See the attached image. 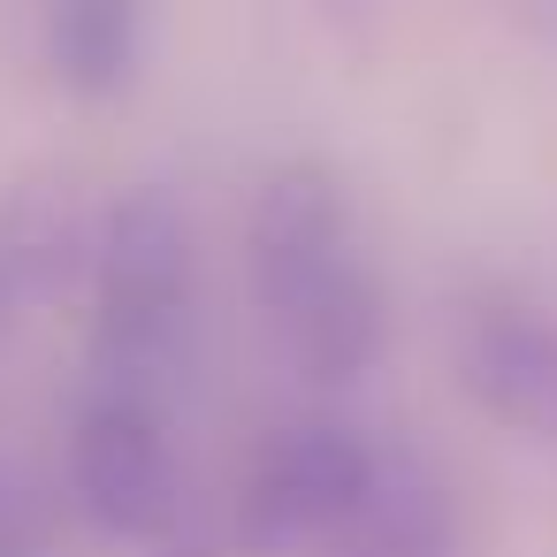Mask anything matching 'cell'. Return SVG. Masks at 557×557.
<instances>
[{
	"mask_svg": "<svg viewBox=\"0 0 557 557\" xmlns=\"http://www.w3.org/2000/svg\"><path fill=\"white\" fill-rule=\"evenodd\" d=\"M245 283L275 351L321 382H367L389 344V290L351 222V184L321 153H283L260 169L245 207Z\"/></svg>",
	"mask_w": 557,
	"mask_h": 557,
	"instance_id": "cell-1",
	"label": "cell"
},
{
	"mask_svg": "<svg viewBox=\"0 0 557 557\" xmlns=\"http://www.w3.org/2000/svg\"><path fill=\"white\" fill-rule=\"evenodd\" d=\"M85 306H92V313H85L92 382L161 397L169 374L184 367L191 306H199L191 214H184V199H176L169 184H131V191L100 214Z\"/></svg>",
	"mask_w": 557,
	"mask_h": 557,
	"instance_id": "cell-2",
	"label": "cell"
},
{
	"mask_svg": "<svg viewBox=\"0 0 557 557\" xmlns=\"http://www.w3.org/2000/svg\"><path fill=\"white\" fill-rule=\"evenodd\" d=\"M382 473H389V450H382L367 428H351V420H336V412L283 420V428L252 450V466H245V481H237V519H230V534H237L245 557L329 549V542L374 504Z\"/></svg>",
	"mask_w": 557,
	"mask_h": 557,
	"instance_id": "cell-3",
	"label": "cell"
},
{
	"mask_svg": "<svg viewBox=\"0 0 557 557\" xmlns=\"http://www.w3.org/2000/svg\"><path fill=\"white\" fill-rule=\"evenodd\" d=\"M62 481L85 527L115 542H161L176 527V458H169V420L161 397L92 382L85 405L70 412V450Z\"/></svg>",
	"mask_w": 557,
	"mask_h": 557,
	"instance_id": "cell-4",
	"label": "cell"
},
{
	"mask_svg": "<svg viewBox=\"0 0 557 557\" xmlns=\"http://www.w3.org/2000/svg\"><path fill=\"white\" fill-rule=\"evenodd\" d=\"M450 374L473 412H488L511 435L557 443V313L481 290L450 321Z\"/></svg>",
	"mask_w": 557,
	"mask_h": 557,
	"instance_id": "cell-5",
	"label": "cell"
},
{
	"mask_svg": "<svg viewBox=\"0 0 557 557\" xmlns=\"http://www.w3.org/2000/svg\"><path fill=\"white\" fill-rule=\"evenodd\" d=\"M313 557H466L458 496H450V481L428 458L389 450V473H382L374 504Z\"/></svg>",
	"mask_w": 557,
	"mask_h": 557,
	"instance_id": "cell-6",
	"label": "cell"
},
{
	"mask_svg": "<svg viewBox=\"0 0 557 557\" xmlns=\"http://www.w3.org/2000/svg\"><path fill=\"white\" fill-rule=\"evenodd\" d=\"M39 54L70 100H123L146 62V0H47Z\"/></svg>",
	"mask_w": 557,
	"mask_h": 557,
	"instance_id": "cell-7",
	"label": "cell"
},
{
	"mask_svg": "<svg viewBox=\"0 0 557 557\" xmlns=\"http://www.w3.org/2000/svg\"><path fill=\"white\" fill-rule=\"evenodd\" d=\"M0 557H47V488L16 450H0Z\"/></svg>",
	"mask_w": 557,
	"mask_h": 557,
	"instance_id": "cell-8",
	"label": "cell"
},
{
	"mask_svg": "<svg viewBox=\"0 0 557 557\" xmlns=\"http://www.w3.org/2000/svg\"><path fill=\"white\" fill-rule=\"evenodd\" d=\"M39 298V283H32V260L16 252V237L0 230V344H9V329H16V313Z\"/></svg>",
	"mask_w": 557,
	"mask_h": 557,
	"instance_id": "cell-9",
	"label": "cell"
},
{
	"mask_svg": "<svg viewBox=\"0 0 557 557\" xmlns=\"http://www.w3.org/2000/svg\"><path fill=\"white\" fill-rule=\"evenodd\" d=\"M169 557H199V549H169Z\"/></svg>",
	"mask_w": 557,
	"mask_h": 557,
	"instance_id": "cell-10",
	"label": "cell"
}]
</instances>
